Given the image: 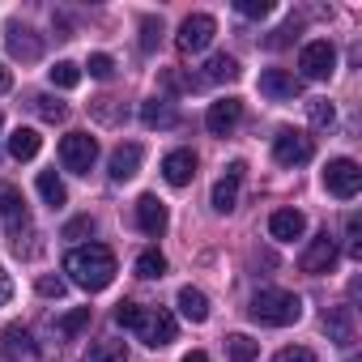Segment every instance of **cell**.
Here are the masks:
<instances>
[{"mask_svg": "<svg viewBox=\"0 0 362 362\" xmlns=\"http://www.w3.org/2000/svg\"><path fill=\"white\" fill-rule=\"evenodd\" d=\"M214 35H218V22L209 13H192V18H184V26H179L175 47L184 52V56H197V52H205L214 43Z\"/></svg>", "mask_w": 362, "mask_h": 362, "instance_id": "7", "label": "cell"}, {"mask_svg": "<svg viewBox=\"0 0 362 362\" xmlns=\"http://www.w3.org/2000/svg\"><path fill=\"white\" fill-rule=\"evenodd\" d=\"M132 332H136V341H141V345L162 349V345H170V341H175L179 324H175V315H170L166 307H141V311H136V320H132Z\"/></svg>", "mask_w": 362, "mask_h": 362, "instance_id": "3", "label": "cell"}, {"mask_svg": "<svg viewBox=\"0 0 362 362\" xmlns=\"http://www.w3.org/2000/svg\"><path fill=\"white\" fill-rule=\"evenodd\" d=\"M86 362H128V345L124 341H94L90 345V354H86Z\"/></svg>", "mask_w": 362, "mask_h": 362, "instance_id": "25", "label": "cell"}, {"mask_svg": "<svg viewBox=\"0 0 362 362\" xmlns=\"http://www.w3.org/2000/svg\"><path fill=\"white\" fill-rule=\"evenodd\" d=\"M60 162H64V170H73V175H90V166L98 162V141H94L90 132H69V136H60Z\"/></svg>", "mask_w": 362, "mask_h": 362, "instance_id": "5", "label": "cell"}, {"mask_svg": "<svg viewBox=\"0 0 362 362\" xmlns=\"http://www.w3.org/2000/svg\"><path fill=\"white\" fill-rule=\"evenodd\" d=\"M86 324H90V307H77V311L60 315V320H56L52 328H56V337H60V341H73V337H77V332H81Z\"/></svg>", "mask_w": 362, "mask_h": 362, "instance_id": "27", "label": "cell"}, {"mask_svg": "<svg viewBox=\"0 0 362 362\" xmlns=\"http://www.w3.org/2000/svg\"><path fill=\"white\" fill-rule=\"evenodd\" d=\"M39 294L43 298H60L64 294V277H39Z\"/></svg>", "mask_w": 362, "mask_h": 362, "instance_id": "39", "label": "cell"}, {"mask_svg": "<svg viewBox=\"0 0 362 362\" xmlns=\"http://www.w3.org/2000/svg\"><path fill=\"white\" fill-rule=\"evenodd\" d=\"M64 273H69L73 286L98 294V290H107V286L115 281V256H111V247H103V243H81V247H73V252L64 256Z\"/></svg>", "mask_w": 362, "mask_h": 362, "instance_id": "1", "label": "cell"}, {"mask_svg": "<svg viewBox=\"0 0 362 362\" xmlns=\"http://www.w3.org/2000/svg\"><path fill=\"white\" fill-rule=\"evenodd\" d=\"M39 145H43V136H39L35 128H13V136H9V153H13L18 162H30V158L39 153Z\"/></svg>", "mask_w": 362, "mask_h": 362, "instance_id": "22", "label": "cell"}, {"mask_svg": "<svg viewBox=\"0 0 362 362\" xmlns=\"http://www.w3.org/2000/svg\"><path fill=\"white\" fill-rule=\"evenodd\" d=\"M260 94L273 98V103H290V98L303 94V81L294 73H286V69H264L260 73Z\"/></svg>", "mask_w": 362, "mask_h": 362, "instance_id": "15", "label": "cell"}, {"mask_svg": "<svg viewBox=\"0 0 362 362\" xmlns=\"http://www.w3.org/2000/svg\"><path fill=\"white\" fill-rule=\"evenodd\" d=\"M90 111H94V119H103V124H119V119L128 115L115 98H94V103H90Z\"/></svg>", "mask_w": 362, "mask_h": 362, "instance_id": "32", "label": "cell"}, {"mask_svg": "<svg viewBox=\"0 0 362 362\" xmlns=\"http://www.w3.org/2000/svg\"><path fill=\"white\" fill-rule=\"evenodd\" d=\"M345 247H349V256H362V218L358 214L345 218Z\"/></svg>", "mask_w": 362, "mask_h": 362, "instance_id": "34", "label": "cell"}, {"mask_svg": "<svg viewBox=\"0 0 362 362\" xmlns=\"http://www.w3.org/2000/svg\"><path fill=\"white\" fill-rule=\"evenodd\" d=\"M136 226H141L149 239H162V235H166V226H170L166 205H162L158 197H149V192H145V197L136 201Z\"/></svg>", "mask_w": 362, "mask_h": 362, "instance_id": "17", "label": "cell"}, {"mask_svg": "<svg viewBox=\"0 0 362 362\" xmlns=\"http://www.w3.org/2000/svg\"><path fill=\"white\" fill-rule=\"evenodd\" d=\"M162 39V22L158 18H141V52H153Z\"/></svg>", "mask_w": 362, "mask_h": 362, "instance_id": "35", "label": "cell"}, {"mask_svg": "<svg viewBox=\"0 0 362 362\" xmlns=\"http://www.w3.org/2000/svg\"><path fill=\"white\" fill-rule=\"evenodd\" d=\"M52 73V86L56 90H73V86H81V69L73 64V60H60L56 69H47Z\"/></svg>", "mask_w": 362, "mask_h": 362, "instance_id": "30", "label": "cell"}, {"mask_svg": "<svg viewBox=\"0 0 362 362\" xmlns=\"http://www.w3.org/2000/svg\"><path fill=\"white\" fill-rule=\"evenodd\" d=\"M39 197H43V205L64 209L69 192H64V184H60V175H56V170H43V175H39Z\"/></svg>", "mask_w": 362, "mask_h": 362, "instance_id": "23", "label": "cell"}, {"mask_svg": "<svg viewBox=\"0 0 362 362\" xmlns=\"http://www.w3.org/2000/svg\"><path fill=\"white\" fill-rule=\"evenodd\" d=\"M5 341H9V349H30V337H26V328H9V332H5Z\"/></svg>", "mask_w": 362, "mask_h": 362, "instance_id": "41", "label": "cell"}, {"mask_svg": "<svg viewBox=\"0 0 362 362\" xmlns=\"http://www.w3.org/2000/svg\"><path fill=\"white\" fill-rule=\"evenodd\" d=\"M307 119H311L315 128H332V124H337V111H332L328 98H311V103H307Z\"/></svg>", "mask_w": 362, "mask_h": 362, "instance_id": "31", "label": "cell"}, {"mask_svg": "<svg viewBox=\"0 0 362 362\" xmlns=\"http://www.w3.org/2000/svg\"><path fill=\"white\" fill-rule=\"evenodd\" d=\"M141 124L145 128H175L179 124V111H175V103H166V98H149V103H141Z\"/></svg>", "mask_w": 362, "mask_h": 362, "instance_id": "20", "label": "cell"}, {"mask_svg": "<svg viewBox=\"0 0 362 362\" xmlns=\"http://www.w3.org/2000/svg\"><path fill=\"white\" fill-rule=\"evenodd\" d=\"M273 158H277V166H303V162L315 158V145H311L307 132H298V128H281V132L273 136Z\"/></svg>", "mask_w": 362, "mask_h": 362, "instance_id": "8", "label": "cell"}, {"mask_svg": "<svg viewBox=\"0 0 362 362\" xmlns=\"http://www.w3.org/2000/svg\"><path fill=\"white\" fill-rule=\"evenodd\" d=\"M86 69H90V77H98V81H111V77H115V60H111L107 52H94Z\"/></svg>", "mask_w": 362, "mask_h": 362, "instance_id": "33", "label": "cell"}, {"mask_svg": "<svg viewBox=\"0 0 362 362\" xmlns=\"http://www.w3.org/2000/svg\"><path fill=\"white\" fill-rule=\"evenodd\" d=\"M0 222L9 226V235H22L30 226V214H26V197L13 188V184H0Z\"/></svg>", "mask_w": 362, "mask_h": 362, "instance_id": "14", "label": "cell"}, {"mask_svg": "<svg viewBox=\"0 0 362 362\" xmlns=\"http://www.w3.org/2000/svg\"><path fill=\"white\" fill-rule=\"evenodd\" d=\"M243 162H230L226 166V175L218 179V184H214V209L218 214H230L235 205H239V188H243Z\"/></svg>", "mask_w": 362, "mask_h": 362, "instance_id": "16", "label": "cell"}, {"mask_svg": "<svg viewBox=\"0 0 362 362\" xmlns=\"http://www.w3.org/2000/svg\"><path fill=\"white\" fill-rule=\"evenodd\" d=\"M184 362H209V354H201V349H192V354H184Z\"/></svg>", "mask_w": 362, "mask_h": 362, "instance_id": "44", "label": "cell"}, {"mask_svg": "<svg viewBox=\"0 0 362 362\" xmlns=\"http://www.w3.org/2000/svg\"><path fill=\"white\" fill-rule=\"evenodd\" d=\"M269 235H273L277 243H294V239L307 235V218H303L298 209H277V214L269 218Z\"/></svg>", "mask_w": 362, "mask_h": 362, "instance_id": "19", "label": "cell"}, {"mask_svg": "<svg viewBox=\"0 0 362 362\" xmlns=\"http://www.w3.org/2000/svg\"><path fill=\"white\" fill-rule=\"evenodd\" d=\"M9 298H13V281H9V273H5V269H0V307H5Z\"/></svg>", "mask_w": 362, "mask_h": 362, "instance_id": "42", "label": "cell"}, {"mask_svg": "<svg viewBox=\"0 0 362 362\" xmlns=\"http://www.w3.org/2000/svg\"><path fill=\"white\" fill-rule=\"evenodd\" d=\"M0 128H5V115H0Z\"/></svg>", "mask_w": 362, "mask_h": 362, "instance_id": "45", "label": "cell"}, {"mask_svg": "<svg viewBox=\"0 0 362 362\" xmlns=\"http://www.w3.org/2000/svg\"><path fill=\"white\" fill-rule=\"evenodd\" d=\"M239 119H243V103H239V98H218V103H209V111H205V128H209L214 136H230V132L239 128Z\"/></svg>", "mask_w": 362, "mask_h": 362, "instance_id": "12", "label": "cell"}, {"mask_svg": "<svg viewBox=\"0 0 362 362\" xmlns=\"http://www.w3.org/2000/svg\"><path fill=\"white\" fill-rule=\"evenodd\" d=\"M162 179L170 188H188L192 179H197V153L192 149H170L162 158Z\"/></svg>", "mask_w": 362, "mask_h": 362, "instance_id": "13", "label": "cell"}, {"mask_svg": "<svg viewBox=\"0 0 362 362\" xmlns=\"http://www.w3.org/2000/svg\"><path fill=\"white\" fill-rule=\"evenodd\" d=\"M298 73H303L307 81H328V77L337 73V47H332L328 39L307 43V47L298 52Z\"/></svg>", "mask_w": 362, "mask_h": 362, "instance_id": "6", "label": "cell"}, {"mask_svg": "<svg viewBox=\"0 0 362 362\" xmlns=\"http://www.w3.org/2000/svg\"><path fill=\"white\" fill-rule=\"evenodd\" d=\"M324 328H328V341H337L341 349H349V345L358 341L354 307H328V311H324Z\"/></svg>", "mask_w": 362, "mask_h": 362, "instance_id": "18", "label": "cell"}, {"mask_svg": "<svg viewBox=\"0 0 362 362\" xmlns=\"http://www.w3.org/2000/svg\"><path fill=\"white\" fill-rule=\"evenodd\" d=\"M239 13L243 18H269L273 5H269V0H239Z\"/></svg>", "mask_w": 362, "mask_h": 362, "instance_id": "37", "label": "cell"}, {"mask_svg": "<svg viewBox=\"0 0 362 362\" xmlns=\"http://www.w3.org/2000/svg\"><path fill=\"white\" fill-rule=\"evenodd\" d=\"M324 188H328V197H337V201H354V197L362 192V166H358L354 158H332V162L324 166Z\"/></svg>", "mask_w": 362, "mask_h": 362, "instance_id": "4", "label": "cell"}, {"mask_svg": "<svg viewBox=\"0 0 362 362\" xmlns=\"http://www.w3.org/2000/svg\"><path fill=\"white\" fill-rule=\"evenodd\" d=\"M273 362H315V354H311L307 345H290V349H281Z\"/></svg>", "mask_w": 362, "mask_h": 362, "instance_id": "38", "label": "cell"}, {"mask_svg": "<svg viewBox=\"0 0 362 362\" xmlns=\"http://www.w3.org/2000/svg\"><path fill=\"white\" fill-rule=\"evenodd\" d=\"M162 273H166V256H162V252H153V247H149V252H141V256H136V277L153 281V277H162Z\"/></svg>", "mask_w": 362, "mask_h": 362, "instance_id": "29", "label": "cell"}, {"mask_svg": "<svg viewBox=\"0 0 362 362\" xmlns=\"http://www.w3.org/2000/svg\"><path fill=\"white\" fill-rule=\"evenodd\" d=\"M9 86H13V73H9L5 64H0V94H9Z\"/></svg>", "mask_w": 362, "mask_h": 362, "instance_id": "43", "label": "cell"}, {"mask_svg": "<svg viewBox=\"0 0 362 362\" xmlns=\"http://www.w3.org/2000/svg\"><path fill=\"white\" fill-rule=\"evenodd\" d=\"M5 47H9V56L22 60V64H35V60L43 56V39H39L30 26H22V22H9V26H5Z\"/></svg>", "mask_w": 362, "mask_h": 362, "instance_id": "9", "label": "cell"}, {"mask_svg": "<svg viewBox=\"0 0 362 362\" xmlns=\"http://www.w3.org/2000/svg\"><path fill=\"white\" fill-rule=\"evenodd\" d=\"M81 235H94V218L90 214H81V218H73L64 226V239H81Z\"/></svg>", "mask_w": 362, "mask_h": 362, "instance_id": "36", "label": "cell"}, {"mask_svg": "<svg viewBox=\"0 0 362 362\" xmlns=\"http://www.w3.org/2000/svg\"><path fill=\"white\" fill-rule=\"evenodd\" d=\"M226 354H230V362H256L260 341H252L247 332H235V337H226Z\"/></svg>", "mask_w": 362, "mask_h": 362, "instance_id": "24", "label": "cell"}, {"mask_svg": "<svg viewBox=\"0 0 362 362\" xmlns=\"http://www.w3.org/2000/svg\"><path fill=\"white\" fill-rule=\"evenodd\" d=\"M179 315H184L188 324H205L209 320V298L197 286H184L179 290Z\"/></svg>", "mask_w": 362, "mask_h": 362, "instance_id": "21", "label": "cell"}, {"mask_svg": "<svg viewBox=\"0 0 362 362\" xmlns=\"http://www.w3.org/2000/svg\"><path fill=\"white\" fill-rule=\"evenodd\" d=\"M141 162H145V149H141L136 141L115 145V149H111V158H107V175H111V184H128V179L141 170Z\"/></svg>", "mask_w": 362, "mask_h": 362, "instance_id": "11", "label": "cell"}, {"mask_svg": "<svg viewBox=\"0 0 362 362\" xmlns=\"http://www.w3.org/2000/svg\"><path fill=\"white\" fill-rule=\"evenodd\" d=\"M332 264H337V239H332L328 230H320V235L307 243V252H303L298 269H303V273H311V277H320V273H328Z\"/></svg>", "mask_w": 362, "mask_h": 362, "instance_id": "10", "label": "cell"}, {"mask_svg": "<svg viewBox=\"0 0 362 362\" xmlns=\"http://www.w3.org/2000/svg\"><path fill=\"white\" fill-rule=\"evenodd\" d=\"M30 107L39 111V119H47V124H60L64 115H69V107L60 103V98H52V94H35L30 98Z\"/></svg>", "mask_w": 362, "mask_h": 362, "instance_id": "28", "label": "cell"}, {"mask_svg": "<svg viewBox=\"0 0 362 362\" xmlns=\"http://www.w3.org/2000/svg\"><path fill=\"white\" fill-rule=\"evenodd\" d=\"M136 311H141V303H119V307H115V324H119V328H132Z\"/></svg>", "mask_w": 362, "mask_h": 362, "instance_id": "40", "label": "cell"}, {"mask_svg": "<svg viewBox=\"0 0 362 362\" xmlns=\"http://www.w3.org/2000/svg\"><path fill=\"white\" fill-rule=\"evenodd\" d=\"M235 77H239V60H235V56H214V60L205 64V77H201V81L214 86V81H235Z\"/></svg>", "mask_w": 362, "mask_h": 362, "instance_id": "26", "label": "cell"}, {"mask_svg": "<svg viewBox=\"0 0 362 362\" xmlns=\"http://www.w3.org/2000/svg\"><path fill=\"white\" fill-rule=\"evenodd\" d=\"M247 315L256 324H269V328H286V324H298L303 320V298L290 294V290H260L247 307Z\"/></svg>", "mask_w": 362, "mask_h": 362, "instance_id": "2", "label": "cell"}]
</instances>
